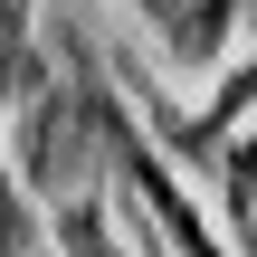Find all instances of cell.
<instances>
[{
    "mask_svg": "<svg viewBox=\"0 0 257 257\" xmlns=\"http://www.w3.org/2000/svg\"><path fill=\"white\" fill-rule=\"evenodd\" d=\"M105 153H114V172H124L134 191H143V210H153V229H162L172 248H219V229H210V219H200V200H191V191H181V181L162 172L153 134H143V124L124 114V95H114V86H105Z\"/></svg>",
    "mask_w": 257,
    "mask_h": 257,
    "instance_id": "6da1fadb",
    "label": "cell"
},
{
    "mask_svg": "<svg viewBox=\"0 0 257 257\" xmlns=\"http://www.w3.org/2000/svg\"><path fill=\"white\" fill-rule=\"evenodd\" d=\"M134 105H143V124H153V134H162L181 162H210V153L229 143V124H238V114L257 105V57L238 67V76H229V86H219V95H210V105H200V114H172L153 86H134Z\"/></svg>",
    "mask_w": 257,
    "mask_h": 257,
    "instance_id": "7a4b0ae2",
    "label": "cell"
},
{
    "mask_svg": "<svg viewBox=\"0 0 257 257\" xmlns=\"http://www.w3.org/2000/svg\"><path fill=\"white\" fill-rule=\"evenodd\" d=\"M238 10H248V0H134V19L162 29V57H172L181 76H210V67H219Z\"/></svg>",
    "mask_w": 257,
    "mask_h": 257,
    "instance_id": "3957f363",
    "label": "cell"
},
{
    "mask_svg": "<svg viewBox=\"0 0 257 257\" xmlns=\"http://www.w3.org/2000/svg\"><path fill=\"white\" fill-rule=\"evenodd\" d=\"M219 210H229V238L257 248V134H238V153L219 162Z\"/></svg>",
    "mask_w": 257,
    "mask_h": 257,
    "instance_id": "277c9868",
    "label": "cell"
}]
</instances>
